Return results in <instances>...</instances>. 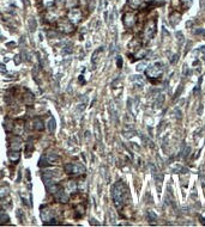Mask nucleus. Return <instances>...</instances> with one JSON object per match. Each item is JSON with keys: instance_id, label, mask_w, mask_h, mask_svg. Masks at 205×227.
Here are the masks:
<instances>
[{"instance_id": "a211bd4d", "label": "nucleus", "mask_w": 205, "mask_h": 227, "mask_svg": "<svg viewBox=\"0 0 205 227\" xmlns=\"http://www.w3.org/2000/svg\"><path fill=\"white\" fill-rule=\"evenodd\" d=\"M65 5H66V7L67 8H73L76 5H77V1L76 0H65Z\"/></svg>"}, {"instance_id": "f257e3e1", "label": "nucleus", "mask_w": 205, "mask_h": 227, "mask_svg": "<svg viewBox=\"0 0 205 227\" xmlns=\"http://www.w3.org/2000/svg\"><path fill=\"white\" fill-rule=\"evenodd\" d=\"M113 201L114 204L118 209H121L122 206L126 203L125 201L129 199V190L126 188V185L122 182H118L114 186H113Z\"/></svg>"}, {"instance_id": "9b49d317", "label": "nucleus", "mask_w": 205, "mask_h": 227, "mask_svg": "<svg viewBox=\"0 0 205 227\" xmlns=\"http://www.w3.org/2000/svg\"><path fill=\"white\" fill-rule=\"evenodd\" d=\"M19 157H21V154H19V151H13L11 150L8 153V158H10V160H11L12 163H17L19 160Z\"/></svg>"}, {"instance_id": "5701e85b", "label": "nucleus", "mask_w": 205, "mask_h": 227, "mask_svg": "<svg viewBox=\"0 0 205 227\" xmlns=\"http://www.w3.org/2000/svg\"><path fill=\"white\" fill-rule=\"evenodd\" d=\"M56 1H58V3H64L65 0H56Z\"/></svg>"}, {"instance_id": "f8f14e48", "label": "nucleus", "mask_w": 205, "mask_h": 227, "mask_svg": "<svg viewBox=\"0 0 205 227\" xmlns=\"http://www.w3.org/2000/svg\"><path fill=\"white\" fill-rule=\"evenodd\" d=\"M127 3L131 8L136 10V8H139L143 5V0H127Z\"/></svg>"}, {"instance_id": "4468645a", "label": "nucleus", "mask_w": 205, "mask_h": 227, "mask_svg": "<svg viewBox=\"0 0 205 227\" xmlns=\"http://www.w3.org/2000/svg\"><path fill=\"white\" fill-rule=\"evenodd\" d=\"M10 221V218H8V215L6 214V213H0V224H7Z\"/></svg>"}, {"instance_id": "dca6fc26", "label": "nucleus", "mask_w": 205, "mask_h": 227, "mask_svg": "<svg viewBox=\"0 0 205 227\" xmlns=\"http://www.w3.org/2000/svg\"><path fill=\"white\" fill-rule=\"evenodd\" d=\"M148 219L150 221V224H155L156 220H157V218H156V215H155V213L152 210H149L148 212Z\"/></svg>"}, {"instance_id": "9d476101", "label": "nucleus", "mask_w": 205, "mask_h": 227, "mask_svg": "<svg viewBox=\"0 0 205 227\" xmlns=\"http://www.w3.org/2000/svg\"><path fill=\"white\" fill-rule=\"evenodd\" d=\"M161 74H162V72H161V71L158 72V70H157V68L149 67L148 70H146V75H148V77H150V78H158Z\"/></svg>"}, {"instance_id": "ddd939ff", "label": "nucleus", "mask_w": 205, "mask_h": 227, "mask_svg": "<svg viewBox=\"0 0 205 227\" xmlns=\"http://www.w3.org/2000/svg\"><path fill=\"white\" fill-rule=\"evenodd\" d=\"M34 129L35 130H43V123L41 120H38V118H35L34 120Z\"/></svg>"}, {"instance_id": "aec40b11", "label": "nucleus", "mask_w": 205, "mask_h": 227, "mask_svg": "<svg viewBox=\"0 0 205 227\" xmlns=\"http://www.w3.org/2000/svg\"><path fill=\"white\" fill-rule=\"evenodd\" d=\"M7 194H8V189L7 188H1V189H0V199L7 196Z\"/></svg>"}, {"instance_id": "412c9836", "label": "nucleus", "mask_w": 205, "mask_h": 227, "mask_svg": "<svg viewBox=\"0 0 205 227\" xmlns=\"http://www.w3.org/2000/svg\"><path fill=\"white\" fill-rule=\"evenodd\" d=\"M143 67H145V63H144V62L140 63V65H138V67H137V71H143V70H144Z\"/></svg>"}, {"instance_id": "6e6552de", "label": "nucleus", "mask_w": 205, "mask_h": 227, "mask_svg": "<svg viewBox=\"0 0 205 227\" xmlns=\"http://www.w3.org/2000/svg\"><path fill=\"white\" fill-rule=\"evenodd\" d=\"M78 190V185L74 181H68L66 183V186H65V191L67 194H76Z\"/></svg>"}, {"instance_id": "20e7f679", "label": "nucleus", "mask_w": 205, "mask_h": 227, "mask_svg": "<svg viewBox=\"0 0 205 227\" xmlns=\"http://www.w3.org/2000/svg\"><path fill=\"white\" fill-rule=\"evenodd\" d=\"M156 34V22L154 19L149 21L144 28V37L145 39H151Z\"/></svg>"}, {"instance_id": "f03ea898", "label": "nucleus", "mask_w": 205, "mask_h": 227, "mask_svg": "<svg viewBox=\"0 0 205 227\" xmlns=\"http://www.w3.org/2000/svg\"><path fill=\"white\" fill-rule=\"evenodd\" d=\"M65 171H66L67 175H84L85 173V167L79 163L67 164L65 166Z\"/></svg>"}, {"instance_id": "4be33fe9", "label": "nucleus", "mask_w": 205, "mask_h": 227, "mask_svg": "<svg viewBox=\"0 0 205 227\" xmlns=\"http://www.w3.org/2000/svg\"><path fill=\"white\" fill-rule=\"evenodd\" d=\"M121 66H122V59L119 56V57H118V67L121 68Z\"/></svg>"}, {"instance_id": "6ab92c4d", "label": "nucleus", "mask_w": 205, "mask_h": 227, "mask_svg": "<svg viewBox=\"0 0 205 227\" xmlns=\"http://www.w3.org/2000/svg\"><path fill=\"white\" fill-rule=\"evenodd\" d=\"M48 128H49V132H53L55 129V121H54L53 117L49 118V122H48Z\"/></svg>"}, {"instance_id": "7ed1b4c3", "label": "nucleus", "mask_w": 205, "mask_h": 227, "mask_svg": "<svg viewBox=\"0 0 205 227\" xmlns=\"http://www.w3.org/2000/svg\"><path fill=\"white\" fill-rule=\"evenodd\" d=\"M82 16H83V14H82V11H81V10L73 7V8H71L70 11H68V13H67V19L74 25V24H77V23L81 22Z\"/></svg>"}, {"instance_id": "39448f33", "label": "nucleus", "mask_w": 205, "mask_h": 227, "mask_svg": "<svg viewBox=\"0 0 205 227\" xmlns=\"http://www.w3.org/2000/svg\"><path fill=\"white\" fill-rule=\"evenodd\" d=\"M58 29L65 34H71L73 31V24L68 19H60L58 22Z\"/></svg>"}, {"instance_id": "2eb2a0df", "label": "nucleus", "mask_w": 205, "mask_h": 227, "mask_svg": "<svg viewBox=\"0 0 205 227\" xmlns=\"http://www.w3.org/2000/svg\"><path fill=\"white\" fill-rule=\"evenodd\" d=\"M24 102H25L26 104H31V103L34 102V97H33V95L29 93V92H26V93L24 95Z\"/></svg>"}, {"instance_id": "0eeeda50", "label": "nucleus", "mask_w": 205, "mask_h": 227, "mask_svg": "<svg viewBox=\"0 0 205 227\" xmlns=\"http://www.w3.org/2000/svg\"><path fill=\"white\" fill-rule=\"evenodd\" d=\"M54 194H55V199H56V201H59V202H61V203H66V202L68 201V195H67V193H66L64 189L59 188Z\"/></svg>"}, {"instance_id": "423d86ee", "label": "nucleus", "mask_w": 205, "mask_h": 227, "mask_svg": "<svg viewBox=\"0 0 205 227\" xmlns=\"http://www.w3.org/2000/svg\"><path fill=\"white\" fill-rule=\"evenodd\" d=\"M124 25L126 26V28H133L134 26V24H136V16H134V13H125V16H124Z\"/></svg>"}, {"instance_id": "f3484780", "label": "nucleus", "mask_w": 205, "mask_h": 227, "mask_svg": "<svg viewBox=\"0 0 205 227\" xmlns=\"http://www.w3.org/2000/svg\"><path fill=\"white\" fill-rule=\"evenodd\" d=\"M55 4V0H42V5L46 8H49Z\"/></svg>"}, {"instance_id": "1a4fd4ad", "label": "nucleus", "mask_w": 205, "mask_h": 227, "mask_svg": "<svg viewBox=\"0 0 205 227\" xmlns=\"http://www.w3.org/2000/svg\"><path fill=\"white\" fill-rule=\"evenodd\" d=\"M24 130V126H23V122L22 121H17L13 127H12V132L16 134V135H21Z\"/></svg>"}]
</instances>
